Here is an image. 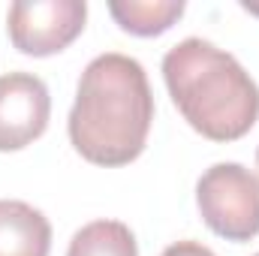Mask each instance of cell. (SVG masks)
I'll use <instances>...</instances> for the list:
<instances>
[{"label":"cell","instance_id":"obj_10","mask_svg":"<svg viewBox=\"0 0 259 256\" xmlns=\"http://www.w3.org/2000/svg\"><path fill=\"white\" fill-rule=\"evenodd\" d=\"M256 169H259V151H256Z\"/></svg>","mask_w":259,"mask_h":256},{"label":"cell","instance_id":"obj_9","mask_svg":"<svg viewBox=\"0 0 259 256\" xmlns=\"http://www.w3.org/2000/svg\"><path fill=\"white\" fill-rule=\"evenodd\" d=\"M160 256H214V250H208L199 241H175V244H169Z\"/></svg>","mask_w":259,"mask_h":256},{"label":"cell","instance_id":"obj_1","mask_svg":"<svg viewBox=\"0 0 259 256\" xmlns=\"http://www.w3.org/2000/svg\"><path fill=\"white\" fill-rule=\"evenodd\" d=\"M154 94L136 58L106 52L84 66L69 112V142L94 166H127L148 142Z\"/></svg>","mask_w":259,"mask_h":256},{"label":"cell","instance_id":"obj_6","mask_svg":"<svg viewBox=\"0 0 259 256\" xmlns=\"http://www.w3.org/2000/svg\"><path fill=\"white\" fill-rule=\"evenodd\" d=\"M49 217L21 199H0V256H49Z\"/></svg>","mask_w":259,"mask_h":256},{"label":"cell","instance_id":"obj_2","mask_svg":"<svg viewBox=\"0 0 259 256\" xmlns=\"http://www.w3.org/2000/svg\"><path fill=\"white\" fill-rule=\"evenodd\" d=\"M163 78L184 121L211 142H235L259 121V88L229 52L181 39L163 58Z\"/></svg>","mask_w":259,"mask_h":256},{"label":"cell","instance_id":"obj_5","mask_svg":"<svg viewBox=\"0 0 259 256\" xmlns=\"http://www.w3.org/2000/svg\"><path fill=\"white\" fill-rule=\"evenodd\" d=\"M52 118V97L39 75H0V151H21L33 145Z\"/></svg>","mask_w":259,"mask_h":256},{"label":"cell","instance_id":"obj_11","mask_svg":"<svg viewBox=\"0 0 259 256\" xmlns=\"http://www.w3.org/2000/svg\"><path fill=\"white\" fill-rule=\"evenodd\" d=\"M256 256H259V253H256Z\"/></svg>","mask_w":259,"mask_h":256},{"label":"cell","instance_id":"obj_4","mask_svg":"<svg viewBox=\"0 0 259 256\" xmlns=\"http://www.w3.org/2000/svg\"><path fill=\"white\" fill-rule=\"evenodd\" d=\"M88 21L84 0H18L6 12L12 46L30 58H52L75 42Z\"/></svg>","mask_w":259,"mask_h":256},{"label":"cell","instance_id":"obj_7","mask_svg":"<svg viewBox=\"0 0 259 256\" xmlns=\"http://www.w3.org/2000/svg\"><path fill=\"white\" fill-rule=\"evenodd\" d=\"M184 0H112L109 15L133 36H160L184 15Z\"/></svg>","mask_w":259,"mask_h":256},{"label":"cell","instance_id":"obj_8","mask_svg":"<svg viewBox=\"0 0 259 256\" xmlns=\"http://www.w3.org/2000/svg\"><path fill=\"white\" fill-rule=\"evenodd\" d=\"M66 256H139V247L127 223L94 220L72 235Z\"/></svg>","mask_w":259,"mask_h":256},{"label":"cell","instance_id":"obj_3","mask_svg":"<svg viewBox=\"0 0 259 256\" xmlns=\"http://www.w3.org/2000/svg\"><path fill=\"white\" fill-rule=\"evenodd\" d=\"M196 205L205 226L226 241L259 235V175L241 163H214L196 184Z\"/></svg>","mask_w":259,"mask_h":256}]
</instances>
